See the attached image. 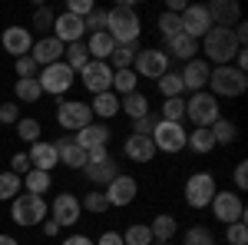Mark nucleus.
Here are the masks:
<instances>
[{
  "mask_svg": "<svg viewBox=\"0 0 248 245\" xmlns=\"http://www.w3.org/2000/svg\"><path fill=\"white\" fill-rule=\"evenodd\" d=\"M106 33L113 37V43H139V33H142V20L136 14L133 0L119 3L113 10H106Z\"/></svg>",
  "mask_w": 248,
  "mask_h": 245,
  "instance_id": "1",
  "label": "nucleus"
},
{
  "mask_svg": "<svg viewBox=\"0 0 248 245\" xmlns=\"http://www.w3.org/2000/svg\"><path fill=\"white\" fill-rule=\"evenodd\" d=\"M238 40H235V30H225V27H212L209 33L202 37V53H205V63H215V66H229L235 53H238Z\"/></svg>",
  "mask_w": 248,
  "mask_h": 245,
  "instance_id": "2",
  "label": "nucleus"
},
{
  "mask_svg": "<svg viewBox=\"0 0 248 245\" xmlns=\"http://www.w3.org/2000/svg\"><path fill=\"white\" fill-rule=\"evenodd\" d=\"M46 215H50V202H46L43 196L20 192L17 199H14V206H10V219H14L20 229H33V226H40Z\"/></svg>",
  "mask_w": 248,
  "mask_h": 245,
  "instance_id": "3",
  "label": "nucleus"
},
{
  "mask_svg": "<svg viewBox=\"0 0 248 245\" xmlns=\"http://www.w3.org/2000/svg\"><path fill=\"white\" fill-rule=\"evenodd\" d=\"M209 90L212 96L218 99V96H225V99H235V96H242L248 90V73L242 70H235V66H212L209 73Z\"/></svg>",
  "mask_w": 248,
  "mask_h": 245,
  "instance_id": "4",
  "label": "nucleus"
},
{
  "mask_svg": "<svg viewBox=\"0 0 248 245\" xmlns=\"http://www.w3.org/2000/svg\"><path fill=\"white\" fill-rule=\"evenodd\" d=\"M218 116H222V110H218V99H215L209 90L192 93L189 99H186V119L192 123V130H209Z\"/></svg>",
  "mask_w": 248,
  "mask_h": 245,
  "instance_id": "5",
  "label": "nucleus"
},
{
  "mask_svg": "<svg viewBox=\"0 0 248 245\" xmlns=\"http://www.w3.org/2000/svg\"><path fill=\"white\" fill-rule=\"evenodd\" d=\"M186 206L189 209H209L212 199H215V192H218V186H215V176L212 172H192L189 179H186Z\"/></svg>",
  "mask_w": 248,
  "mask_h": 245,
  "instance_id": "6",
  "label": "nucleus"
},
{
  "mask_svg": "<svg viewBox=\"0 0 248 245\" xmlns=\"http://www.w3.org/2000/svg\"><path fill=\"white\" fill-rule=\"evenodd\" d=\"M209 209H212V215H215L222 226H232V222H242V219H245L242 192H232V189H218Z\"/></svg>",
  "mask_w": 248,
  "mask_h": 245,
  "instance_id": "7",
  "label": "nucleus"
},
{
  "mask_svg": "<svg viewBox=\"0 0 248 245\" xmlns=\"http://www.w3.org/2000/svg\"><path fill=\"white\" fill-rule=\"evenodd\" d=\"M186 136H189V130H186L182 123H166V119H159L149 139H153L155 152H182L186 149Z\"/></svg>",
  "mask_w": 248,
  "mask_h": 245,
  "instance_id": "8",
  "label": "nucleus"
},
{
  "mask_svg": "<svg viewBox=\"0 0 248 245\" xmlns=\"http://www.w3.org/2000/svg\"><path fill=\"white\" fill-rule=\"evenodd\" d=\"M73 80H77V73L60 60V63H53V66H43L37 73V83H40V90L43 93H50V96H63L70 86H73Z\"/></svg>",
  "mask_w": 248,
  "mask_h": 245,
  "instance_id": "9",
  "label": "nucleus"
},
{
  "mask_svg": "<svg viewBox=\"0 0 248 245\" xmlns=\"http://www.w3.org/2000/svg\"><path fill=\"white\" fill-rule=\"evenodd\" d=\"M57 123L66 132H79L83 126L93 123L90 103H79V99H60V103H57Z\"/></svg>",
  "mask_w": 248,
  "mask_h": 245,
  "instance_id": "10",
  "label": "nucleus"
},
{
  "mask_svg": "<svg viewBox=\"0 0 248 245\" xmlns=\"http://www.w3.org/2000/svg\"><path fill=\"white\" fill-rule=\"evenodd\" d=\"M179 23H182V33L192 40H202L212 30V17L205 3H186V10L179 14Z\"/></svg>",
  "mask_w": 248,
  "mask_h": 245,
  "instance_id": "11",
  "label": "nucleus"
},
{
  "mask_svg": "<svg viewBox=\"0 0 248 245\" xmlns=\"http://www.w3.org/2000/svg\"><path fill=\"white\" fill-rule=\"evenodd\" d=\"M169 70V57H166V50H139L133 60V73L136 76H149V80H159V76Z\"/></svg>",
  "mask_w": 248,
  "mask_h": 245,
  "instance_id": "12",
  "label": "nucleus"
},
{
  "mask_svg": "<svg viewBox=\"0 0 248 245\" xmlns=\"http://www.w3.org/2000/svg\"><path fill=\"white\" fill-rule=\"evenodd\" d=\"M79 215H83V206H79V199L73 196V192H60L57 199L50 202V219H53L60 229L63 226H77Z\"/></svg>",
  "mask_w": 248,
  "mask_h": 245,
  "instance_id": "13",
  "label": "nucleus"
},
{
  "mask_svg": "<svg viewBox=\"0 0 248 245\" xmlns=\"http://www.w3.org/2000/svg\"><path fill=\"white\" fill-rule=\"evenodd\" d=\"M79 76H83L79 83H83L93 96L106 93V90L113 86V66H109V63H99V60H90V63L79 70Z\"/></svg>",
  "mask_w": 248,
  "mask_h": 245,
  "instance_id": "14",
  "label": "nucleus"
},
{
  "mask_svg": "<svg viewBox=\"0 0 248 245\" xmlns=\"http://www.w3.org/2000/svg\"><path fill=\"white\" fill-rule=\"evenodd\" d=\"M136 192H139V182H136V176H126V172H119L113 182L106 186V202H109V209H123L129 206L136 199Z\"/></svg>",
  "mask_w": 248,
  "mask_h": 245,
  "instance_id": "15",
  "label": "nucleus"
},
{
  "mask_svg": "<svg viewBox=\"0 0 248 245\" xmlns=\"http://www.w3.org/2000/svg\"><path fill=\"white\" fill-rule=\"evenodd\" d=\"M209 73H212V63H205L202 57L189 60V63L179 70V76H182V86H186V90H192V93H202V90L209 86Z\"/></svg>",
  "mask_w": 248,
  "mask_h": 245,
  "instance_id": "16",
  "label": "nucleus"
},
{
  "mask_svg": "<svg viewBox=\"0 0 248 245\" xmlns=\"http://www.w3.org/2000/svg\"><path fill=\"white\" fill-rule=\"evenodd\" d=\"M83 33H86V27H83V20L73 17V14H60V17H53V33L50 37H57L63 47H70V43H79L83 40Z\"/></svg>",
  "mask_w": 248,
  "mask_h": 245,
  "instance_id": "17",
  "label": "nucleus"
},
{
  "mask_svg": "<svg viewBox=\"0 0 248 245\" xmlns=\"http://www.w3.org/2000/svg\"><path fill=\"white\" fill-rule=\"evenodd\" d=\"M205 10H209V17H212V27L232 30L235 23H242V7L235 0H212V3H205Z\"/></svg>",
  "mask_w": 248,
  "mask_h": 245,
  "instance_id": "18",
  "label": "nucleus"
},
{
  "mask_svg": "<svg viewBox=\"0 0 248 245\" xmlns=\"http://www.w3.org/2000/svg\"><path fill=\"white\" fill-rule=\"evenodd\" d=\"M63 43H60L57 37H40L33 40V47H30V57L37 60V66L43 70V66H53V63H60L63 60Z\"/></svg>",
  "mask_w": 248,
  "mask_h": 245,
  "instance_id": "19",
  "label": "nucleus"
},
{
  "mask_svg": "<svg viewBox=\"0 0 248 245\" xmlns=\"http://www.w3.org/2000/svg\"><path fill=\"white\" fill-rule=\"evenodd\" d=\"M109 136H113V130H109L106 123H90V126H83L73 139H77V146L83 152H93V149H99V146H109Z\"/></svg>",
  "mask_w": 248,
  "mask_h": 245,
  "instance_id": "20",
  "label": "nucleus"
},
{
  "mask_svg": "<svg viewBox=\"0 0 248 245\" xmlns=\"http://www.w3.org/2000/svg\"><path fill=\"white\" fill-rule=\"evenodd\" d=\"M27 159H30V169H40V172H53V166H60L57 146L46 143V139H37L27 152Z\"/></svg>",
  "mask_w": 248,
  "mask_h": 245,
  "instance_id": "21",
  "label": "nucleus"
},
{
  "mask_svg": "<svg viewBox=\"0 0 248 245\" xmlns=\"http://www.w3.org/2000/svg\"><path fill=\"white\" fill-rule=\"evenodd\" d=\"M0 43H3L7 53H14V60H17V57H27V53H30V47H33V33H30L27 27H7L3 37H0Z\"/></svg>",
  "mask_w": 248,
  "mask_h": 245,
  "instance_id": "22",
  "label": "nucleus"
},
{
  "mask_svg": "<svg viewBox=\"0 0 248 245\" xmlns=\"http://www.w3.org/2000/svg\"><path fill=\"white\" fill-rule=\"evenodd\" d=\"M53 146H57V156H60V163H63V166H70V169H83V166H86V152L77 146V139L60 136Z\"/></svg>",
  "mask_w": 248,
  "mask_h": 245,
  "instance_id": "23",
  "label": "nucleus"
},
{
  "mask_svg": "<svg viewBox=\"0 0 248 245\" xmlns=\"http://www.w3.org/2000/svg\"><path fill=\"white\" fill-rule=\"evenodd\" d=\"M123 152H126V159H133V163H149L155 159V146L149 136H129L126 143H123Z\"/></svg>",
  "mask_w": 248,
  "mask_h": 245,
  "instance_id": "24",
  "label": "nucleus"
},
{
  "mask_svg": "<svg viewBox=\"0 0 248 245\" xmlns=\"http://www.w3.org/2000/svg\"><path fill=\"white\" fill-rule=\"evenodd\" d=\"M83 172H86V179L93 186H109L116 176H119V166H116V159H103V163H86Z\"/></svg>",
  "mask_w": 248,
  "mask_h": 245,
  "instance_id": "25",
  "label": "nucleus"
},
{
  "mask_svg": "<svg viewBox=\"0 0 248 245\" xmlns=\"http://www.w3.org/2000/svg\"><path fill=\"white\" fill-rule=\"evenodd\" d=\"M195 53H199V40L186 37V33L166 40V57L169 60L175 57V60H182V63H189V60H195Z\"/></svg>",
  "mask_w": 248,
  "mask_h": 245,
  "instance_id": "26",
  "label": "nucleus"
},
{
  "mask_svg": "<svg viewBox=\"0 0 248 245\" xmlns=\"http://www.w3.org/2000/svg\"><path fill=\"white\" fill-rule=\"evenodd\" d=\"M113 50H116V43H113V37H109L106 30H103V33H90V40H86V53H90V60L106 63Z\"/></svg>",
  "mask_w": 248,
  "mask_h": 245,
  "instance_id": "27",
  "label": "nucleus"
},
{
  "mask_svg": "<svg viewBox=\"0 0 248 245\" xmlns=\"http://www.w3.org/2000/svg\"><path fill=\"white\" fill-rule=\"evenodd\" d=\"M90 113L99 116V119H113L116 113H119V96L113 93V90H106V93H96L93 103H90Z\"/></svg>",
  "mask_w": 248,
  "mask_h": 245,
  "instance_id": "28",
  "label": "nucleus"
},
{
  "mask_svg": "<svg viewBox=\"0 0 248 245\" xmlns=\"http://www.w3.org/2000/svg\"><path fill=\"white\" fill-rule=\"evenodd\" d=\"M119 110L129 116V119H142V116L153 113V110H149V99L139 93V90H136V93H129V96H119Z\"/></svg>",
  "mask_w": 248,
  "mask_h": 245,
  "instance_id": "29",
  "label": "nucleus"
},
{
  "mask_svg": "<svg viewBox=\"0 0 248 245\" xmlns=\"http://www.w3.org/2000/svg\"><path fill=\"white\" fill-rule=\"evenodd\" d=\"M136 53H139V43H119L113 53H109V66L113 70H133V60H136Z\"/></svg>",
  "mask_w": 248,
  "mask_h": 245,
  "instance_id": "30",
  "label": "nucleus"
},
{
  "mask_svg": "<svg viewBox=\"0 0 248 245\" xmlns=\"http://www.w3.org/2000/svg\"><path fill=\"white\" fill-rule=\"evenodd\" d=\"M209 130H212V139H215V146H229V143H235V139H238V126H235L232 119H225V116H218V119L212 123Z\"/></svg>",
  "mask_w": 248,
  "mask_h": 245,
  "instance_id": "31",
  "label": "nucleus"
},
{
  "mask_svg": "<svg viewBox=\"0 0 248 245\" xmlns=\"http://www.w3.org/2000/svg\"><path fill=\"white\" fill-rule=\"evenodd\" d=\"M175 219L172 215H155L153 222H149V232H153V242H169V239H175Z\"/></svg>",
  "mask_w": 248,
  "mask_h": 245,
  "instance_id": "32",
  "label": "nucleus"
},
{
  "mask_svg": "<svg viewBox=\"0 0 248 245\" xmlns=\"http://www.w3.org/2000/svg\"><path fill=\"white\" fill-rule=\"evenodd\" d=\"M186 149L199 152V156H205V152L215 149V139H212V130H192L186 136Z\"/></svg>",
  "mask_w": 248,
  "mask_h": 245,
  "instance_id": "33",
  "label": "nucleus"
},
{
  "mask_svg": "<svg viewBox=\"0 0 248 245\" xmlns=\"http://www.w3.org/2000/svg\"><path fill=\"white\" fill-rule=\"evenodd\" d=\"M63 63L73 70V73H79L86 63H90V53H86V43L79 40V43H70L66 50H63Z\"/></svg>",
  "mask_w": 248,
  "mask_h": 245,
  "instance_id": "34",
  "label": "nucleus"
},
{
  "mask_svg": "<svg viewBox=\"0 0 248 245\" xmlns=\"http://www.w3.org/2000/svg\"><path fill=\"white\" fill-rule=\"evenodd\" d=\"M53 186V179H50V172H40V169H30L23 176V189L30 192V196H46V189Z\"/></svg>",
  "mask_w": 248,
  "mask_h": 245,
  "instance_id": "35",
  "label": "nucleus"
},
{
  "mask_svg": "<svg viewBox=\"0 0 248 245\" xmlns=\"http://www.w3.org/2000/svg\"><path fill=\"white\" fill-rule=\"evenodd\" d=\"M159 93L166 96V99H175V96L186 93V86H182V76H179V70H166V73L159 76Z\"/></svg>",
  "mask_w": 248,
  "mask_h": 245,
  "instance_id": "36",
  "label": "nucleus"
},
{
  "mask_svg": "<svg viewBox=\"0 0 248 245\" xmlns=\"http://www.w3.org/2000/svg\"><path fill=\"white\" fill-rule=\"evenodd\" d=\"M136 83H139V76L133 73V70H113V90L116 96H129V93H136Z\"/></svg>",
  "mask_w": 248,
  "mask_h": 245,
  "instance_id": "37",
  "label": "nucleus"
},
{
  "mask_svg": "<svg viewBox=\"0 0 248 245\" xmlns=\"http://www.w3.org/2000/svg\"><path fill=\"white\" fill-rule=\"evenodd\" d=\"M20 189H23V179L14 176V172H0V202H14L20 196Z\"/></svg>",
  "mask_w": 248,
  "mask_h": 245,
  "instance_id": "38",
  "label": "nucleus"
},
{
  "mask_svg": "<svg viewBox=\"0 0 248 245\" xmlns=\"http://www.w3.org/2000/svg\"><path fill=\"white\" fill-rule=\"evenodd\" d=\"M14 93H17L20 103H37L43 96V90H40L37 80H14Z\"/></svg>",
  "mask_w": 248,
  "mask_h": 245,
  "instance_id": "39",
  "label": "nucleus"
},
{
  "mask_svg": "<svg viewBox=\"0 0 248 245\" xmlns=\"http://www.w3.org/2000/svg\"><path fill=\"white\" fill-rule=\"evenodd\" d=\"M123 245H153V232L149 226H142V222H136L123 232Z\"/></svg>",
  "mask_w": 248,
  "mask_h": 245,
  "instance_id": "40",
  "label": "nucleus"
},
{
  "mask_svg": "<svg viewBox=\"0 0 248 245\" xmlns=\"http://www.w3.org/2000/svg\"><path fill=\"white\" fill-rule=\"evenodd\" d=\"M159 119H166V123H182V119H186V99H182V96L166 99V103H162V113H159Z\"/></svg>",
  "mask_w": 248,
  "mask_h": 245,
  "instance_id": "41",
  "label": "nucleus"
},
{
  "mask_svg": "<svg viewBox=\"0 0 248 245\" xmlns=\"http://www.w3.org/2000/svg\"><path fill=\"white\" fill-rule=\"evenodd\" d=\"M17 136L23 139V143H37L40 139V119H33V116H20L17 119Z\"/></svg>",
  "mask_w": 248,
  "mask_h": 245,
  "instance_id": "42",
  "label": "nucleus"
},
{
  "mask_svg": "<svg viewBox=\"0 0 248 245\" xmlns=\"http://www.w3.org/2000/svg\"><path fill=\"white\" fill-rule=\"evenodd\" d=\"M79 206H83V212H96V215L109 212V202H106V196H103L99 189H93V192H86V196L79 199Z\"/></svg>",
  "mask_w": 248,
  "mask_h": 245,
  "instance_id": "43",
  "label": "nucleus"
},
{
  "mask_svg": "<svg viewBox=\"0 0 248 245\" xmlns=\"http://www.w3.org/2000/svg\"><path fill=\"white\" fill-rule=\"evenodd\" d=\"M155 27H159V33H162L166 40H172V37H179V33H182V23H179V14H169V10H166L162 17L155 20Z\"/></svg>",
  "mask_w": 248,
  "mask_h": 245,
  "instance_id": "44",
  "label": "nucleus"
},
{
  "mask_svg": "<svg viewBox=\"0 0 248 245\" xmlns=\"http://www.w3.org/2000/svg\"><path fill=\"white\" fill-rule=\"evenodd\" d=\"M186 245H215V232L205 226H192L186 229V239H182Z\"/></svg>",
  "mask_w": 248,
  "mask_h": 245,
  "instance_id": "45",
  "label": "nucleus"
},
{
  "mask_svg": "<svg viewBox=\"0 0 248 245\" xmlns=\"http://www.w3.org/2000/svg\"><path fill=\"white\" fill-rule=\"evenodd\" d=\"M14 70H17V80H37V73H40V66H37V60L30 57H17L14 60Z\"/></svg>",
  "mask_w": 248,
  "mask_h": 245,
  "instance_id": "46",
  "label": "nucleus"
},
{
  "mask_svg": "<svg viewBox=\"0 0 248 245\" xmlns=\"http://www.w3.org/2000/svg\"><path fill=\"white\" fill-rule=\"evenodd\" d=\"M83 27H86V33H103V30H106V10H103V7H93V10L83 17Z\"/></svg>",
  "mask_w": 248,
  "mask_h": 245,
  "instance_id": "47",
  "label": "nucleus"
},
{
  "mask_svg": "<svg viewBox=\"0 0 248 245\" xmlns=\"http://www.w3.org/2000/svg\"><path fill=\"white\" fill-rule=\"evenodd\" d=\"M225 239H229V245H248V226H245V219L225 226Z\"/></svg>",
  "mask_w": 248,
  "mask_h": 245,
  "instance_id": "48",
  "label": "nucleus"
},
{
  "mask_svg": "<svg viewBox=\"0 0 248 245\" xmlns=\"http://www.w3.org/2000/svg\"><path fill=\"white\" fill-rule=\"evenodd\" d=\"M155 123H159V116H155V113L142 116V119H133V132H136V136H153Z\"/></svg>",
  "mask_w": 248,
  "mask_h": 245,
  "instance_id": "49",
  "label": "nucleus"
},
{
  "mask_svg": "<svg viewBox=\"0 0 248 245\" xmlns=\"http://www.w3.org/2000/svg\"><path fill=\"white\" fill-rule=\"evenodd\" d=\"M33 27L37 30H53V10L50 7H37L33 10Z\"/></svg>",
  "mask_w": 248,
  "mask_h": 245,
  "instance_id": "50",
  "label": "nucleus"
},
{
  "mask_svg": "<svg viewBox=\"0 0 248 245\" xmlns=\"http://www.w3.org/2000/svg\"><path fill=\"white\" fill-rule=\"evenodd\" d=\"M10 172L20 176V179L30 172V159H27V152H14V156H10Z\"/></svg>",
  "mask_w": 248,
  "mask_h": 245,
  "instance_id": "51",
  "label": "nucleus"
},
{
  "mask_svg": "<svg viewBox=\"0 0 248 245\" xmlns=\"http://www.w3.org/2000/svg\"><path fill=\"white\" fill-rule=\"evenodd\" d=\"M96 3L93 0H70V3H66V14H73V17H86V14H90V10H93Z\"/></svg>",
  "mask_w": 248,
  "mask_h": 245,
  "instance_id": "52",
  "label": "nucleus"
},
{
  "mask_svg": "<svg viewBox=\"0 0 248 245\" xmlns=\"http://www.w3.org/2000/svg\"><path fill=\"white\" fill-rule=\"evenodd\" d=\"M17 119H20L17 103H0V126H3V123H14V126H17Z\"/></svg>",
  "mask_w": 248,
  "mask_h": 245,
  "instance_id": "53",
  "label": "nucleus"
},
{
  "mask_svg": "<svg viewBox=\"0 0 248 245\" xmlns=\"http://www.w3.org/2000/svg\"><path fill=\"white\" fill-rule=\"evenodd\" d=\"M235 192H242V189H248V166L245 163H238V166H235Z\"/></svg>",
  "mask_w": 248,
  "mask_h": 245,
  "instance_id": "54",
  "label": "nucleus"
},
{
  "mask_svg": "<svg viewBox=\"0 0 248 245\" xmlns=\"http://www.w3.org/2000/svg\"><path fill=\"white\" fill-rule=\"evenodd\" d=\"M96 245H123V232H113V229H109V232H103V235L96 239Z\"/></svg>",
  "mask_w": 248,
  "mask_h": 245,
  "instance_id": "55",
  "label": "nucleus"
},
{
  "mask_svg": "<svg viewBox=\"0 0 248 245\" xmlns=\"http://www.w3.org/2000/svg\"><path fill=\"white\" fill-rule=\"evenodd\" d=\"M103 159H109V149H106V146H99V149L86 152V163H103Z\"/></svg>",
  "mask_w": 248,
  "mask_h": 245,
  "instance_id": "56",
  "label": "nucleus"
},
{
  "mask_svg": "<svg viewBox=\"0 0 248 245\" xmlns=\"http://www.w3.org/2000/svg\"><path fill=\"white\" fill-rule=\"evenodd\" d=\"M63 245H96L90 235H70V239H63Z\"/></svg>",
  "mask_w": 248,
  "mask_h": 245,
  "instance_id": "57",
  "label": "nucleus"
},
{
  "mask_svg": "<svg viewBox=\"0 0 248 245\" xmlns=\"http://www.w3.org/2000/svg\"><path fill=\"white\" fill-rule=\"evenodd\" d=\"M40 226H43V232H46V235H57V232H60V226L53 222V219H50V215H46V219H43Z\"/></svg>",
  "mask_w": 248,
  "mask_h": 245,
  "instance_id": "58",
  "label": "nucleus"
},
{
  "mask_svg": "<svg viewBox=\"0 0 248 245\" xmlns=\"http://www.w3.org/2000/svg\"><path fill=\"white\" fill-rule=\"evenodd\" d=\"M0 245H17V239L14 235H0Z\"/></svg>",
  "mask_w": 248,
  "mask_h": 245,
  "instance_id": "59",
  "label": "nucleus"
},
{
  "mask_svg": "<svg viewBox=\"0 0 248 245\" xmlns=\"http://www.w3.org/2000/svg\"><path fill=\"white\" fill-rule=\"evenodd\" d=\"M153 245H169V242H153Z\"/></svg>",
  "mask_w": 248,
  "mask_h": 245,
  "instance_id": "60",
  "label": "nucleus"
}]
</instances>
